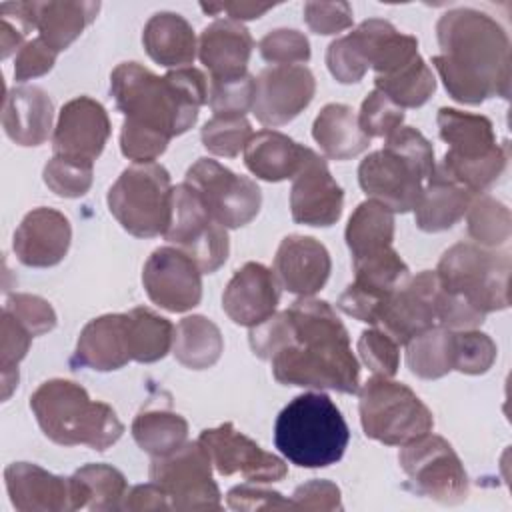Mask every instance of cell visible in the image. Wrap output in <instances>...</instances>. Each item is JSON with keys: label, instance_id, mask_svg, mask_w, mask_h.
Instances as JSON below:
<instances>
[{"label": "cell", "instance_id": "obj_41", "mask_svg": "<svg viewBox=\"0 0 512 512\" xmlns=\"http://www.w3.org/2000/svg\"><path fill=\"white\" fill-rule=\"evenodd\" d=\"M466 226L474 244L500 248L512 234V216L504 202L490 194H478L466 210Z\"/></svg>", "mask_w": 512, "mask_h": 512}, {"label": "cell", "instance_id": "obj_8", "mask_svg": "<svg viewBox=\"0 0 512 512\" xmlns=\"http://www.w3.org/2000/svg\"><path fill=\"white\" fill-rule=\"evenodd\" d=\"M434 272L444 292L462 298L484 316L510 306L512 262L506 250L458 242L442 254Z\"/></svg>", "mask_w": 512, "mask_h": 512}, {"label": "cell", "instance_id": "obj_13", "mask_svg": "<svg viewBox=\"0 0 512 512\" xmlns=\"http://www.w3.org/2000/svg\"><path fill=\"white\" fill-rule=\"evenodd\" d=\"M150 480L168 496L174 510H220V490L212 480V460L204 446L184 442L166 456L150 462Z\"/></svg>", "mask_w": 512, "mask_h": 512}, {"label": "cell", "instance_id": "obj_1", "mask_svg": "<svg viewBox=\"0 0 512 512\" xmlns=\"http://www.w3.org/2000/svg\"><path fill=\"white\" fill-rule=\"evenodd\" d=\"M250 348L272 362V374L284 386L344 394L360 388V364L348 330L326 300L300 296L250 328Z\"/></svg>", "mask_w": 512, "mask_h": 512}, {"label": "cell", "instance_id": "obj_24", "mask_svg": "<svg viewBox=\"0 0 512 512\" xmlns=\"http://www.w3.org/2000/svg\"><path fill=\"white\" fill-rule=\"evenodd\" d=\"M6 490L18 512L78 510L72 478L56 476L38 464L12 462L4 470Z\"/></svg>", "mask_w": 512, "mask_h": 512}, {"label": "cell", "instance_id": "obj_33", "mask_svg": "<svg viewBox=\"0 0 512 512\" xmlns=\"http://www.w3.org/2000/svg\"><path fill=\"white\" fill-rule=\"evenodd\" d=\"M312 136L330 160H350L370 146V138L358 124V114L348 104H326L312 124Z\"/></svg>", "mask_w": 512, "mask_h": 512}, {"label": "cell", "instance_id": "obj_52", "mask_svg": "<svg viewBox=\"0 0 512 512\" xmlns=\"http://www.w3.org/2000/svg\"><path fill=\"white\" fill-rule=\"evenodd\" d=\"M304 22L314 34H338L352 26V8L348 2H306Z\"/></svg>", "mask_w": 512, "mask_h": 512}, {"label": "cell", "instance_id": "obj_29", "mask_svg": "<svg viewBox=\"0 0 512 512\" xmlns=\"http://www.w3.org/2000/svg\"><path fill=\"white\" fill-rule=\"evenodd\" d=\"M38 36L58 54L66 50L88 24L94 22L100 2H24Z\"/></svg>", "mask_w": 512, "mask_h": 512}, {"label": "cell", "instance_id": "obj_2", "mask_svg": "<svg viewBox=\"0 0 512 512\" xmlns=\"http://www.w3.org/2000/svg\"><path fill=\"white\" fill-rule=\"evenodd\" d=\"M440 54L432 56L448 96L462 104L510 98V40L498 20L476 8H454L436 22Z\"/></svg>", "mask_w": 512, "mask_h": 512}, {"label": "cell", "instance_id": "obj_17", "mask_svg": "<svg viewBox=\"0 0 512 512\" xmlns=\"http://www.w3.org/2000/svg\"><path fill=\"white\" fill-rule=\"evenodd\" d=\"M142 284L148 298L168 312L192 310L202 298V270L174 246H160L148 256Z\"/></svg>", "mask_w": 512, "mask_h": 512}, {"label": "cell", "instance_id": "obj_39", "mask_svg": "<svg viewBox=\"0 0 512 512\" xmlns=\"http://www.w3.org/2000/svg\"><path fill=\"white\" fill-rule=\"evenodd\" d=\"M406 364L422 380H436L452 370V330L432 326L406 344Z\"/></svg>", "mask_w": 512, "mask_h": 512}, {"label": "cell", "instance_id": "obj_22", "mask_svg": "<svg viewBox=\"0 0 512 512\" xmlns=\"http://www.w3.org/2000/svg\"><path fill=\"white\" fill-rule=\"evenodd\" d=\"M72 240L70 220L54 208L30 210L12 238L16 258L30 268H50L64 260Z\"/></svg>", "mask_w": 512, "mask_h": 512}, {"label": "cell", "instance_id": "obj_31", "mask_svg": "<svg viewBox=\"0 0 512 512\" xmlns=\"http://www.w3.org/2000/svg\"><path fill=\"white\" fill-rule=\"evenodd\" d=\"M474 196L464 186L448 180L438 168L424 184V190L414 206V220L422 232H442L464 218Z\"/></svg>", "mask_w": 512, "mask_h": 512}, {"label": "cell", "instance_id": "obj_46", "mask_svg": "<svg viewBox=\"0 0 512 512\" xmlns=\"http://www.w3.org/2000/svg\"><path fill=\"white\" fill-rule=\"evenodd\" d=\"M254 88H256V78L248 72L238 78L210 80L208 106L214 112V116L218 114L244 116L248 110H252Z\"/></svg>", "mask_w": 512, "mask_h": 512}, {"label": "cell", "instance_id": "obj_4", "mask_svg": "<svg viewBox=\"0 0 512 512\" xmlns=\"http://www.w3.org/2000/svg\"><path fill=\"white\" fill-rule=\"evenodd\" d=\"M434 170L436 158L428 138L416 128L400 126L380 150L360 162L358 184L370 200L404 214L414 210Z\"/></svg>", "mask_w": 512, "mask_h": 512}, {"label": "cell", "instance_id": "obj_40", "mask_svg": "<svg viewBox=\"0 0 512 512\" xmlns=\"http://www.w3.org/2000/svg\"><path fill=\"white\" fill-rule=\"evenodd\" d=\"M374 84L376 90L386 94L402 110L422 106L436 90V78L422 56H416L390 74L374 76Z\"/></svg>", "mask_w": 512, "mask_h": 512}, {"label": "cell", "instance_id": "obj_11", "mask_svg": "<svg viewBox=\"0 0 512 512\" xmlns=\"http://www.w3.org/2000/svg\"><path fill=\"white\" fill-rule=\"evenodd\" d=\"M406 486L442 504H460L468 496V474L452 444L442 436L424 434L402 446L398 454Z\"/></svg>", "mask_w": 512, "mask_h": 512}, {"label": "cell", "instance_id": "obj_15", "mask_svg": "<svg viewBox=\"0 0 512 512\" xmlns=\"http://www.w3.org/2000/svg\"><path fill=\"white\" fill-rule=\"evenodd\" d=\"M352 266L354 282L346 286L336 306L344 314L374 326L382 304L408 282L410 270L392 246L356 258L352 260Z\"/></svg>", "mask_w": 512, "mask_h": 512}, {"label": "cell", "instance_id": "obj_5", "mask_svg": "<svg viewBox=\"0 0 512 512\" xmlns=\"http://www.w3.org/2000/svg\"><path fill=\"white\" fill-rule=\"evenodd\" d=\"M30 408L42 432L60 446L84 444L104 452L124 432L112 406L90 400L84 386L66 378L42 382L30 396Z\"/></svg>", "mask_w": 512, "mask_h": 512}, {"label": "cell", "instance_id": "obj_3", "mask_svg": "<svg viewBox=\"0 0 512 512\" xmlns=\"http://www.w3.org/2000/svg\"><path fill=\"white\" fill-rule=\"evenodd\" d=\"M110 92L124 122L172 140L196 124L208 102V80L192 66L156 76L138 62H122L112 70Z\"/></svg>", "mask_w": 512, "mask_h": 512}, {"label": "cell", "instance_id": "obj_14", "mask_svg": "<svg viewBox=\"0 0 512 512\" xmlns=\"http://www.w3.org/2000/svg\"><path fill=\"white\" fill-rule=\"evenodd\" d=\"M184 182L224 228H242L260 212L262 192L258 184L212 158H198L186 170Z\"/></svg>", "mask_w": 512, "mask_h": 512}, {"label": "cell", "instance_id": "obj_53", "mask_svg": "<svg viewBox=\"0 0 512 512\" xmlns=\"http://www.w3.org/2000/svg\"><path fill=\"white\" fill-rule=\"evenodd\" d=\"M168 138L154 134L150 130L138 128L130 122H122L120 150L128 160L134 162H154L168 148Z\"/></svg>", "mask_w": 512, "mask_h": 512}, {"label": "cell", "instance_id": "obj_10", "mask_svg": "<svg viewBox=\"0 0 512 512\" xmlns=\"http://www.w3.org/2000/svg\"><path fill=\"white\" fill-rule=\"evenodd\" d=\"M360 394V424L368 438L386 446H404L434 428L430 408L412 388L384 376L368 378Z\"/></svg>", "mask_w": 512, "mask_h": 512}, {"label": "cell", "instance_id": "obj_45", "mask_svg": "<svg viewBox=\"0 0 512 512\" xmlns=\"http://www.w3.org/2000/svg\"><path fill=\"white\" fill-rule=\"evenodd\" d=\"M200 138L210 154L234 158L240 154V150L246 148L248 140L252 138V126L246 116L218 114L202 126Z\"/></svg>", "mask_w": 512, "mask_h": 512}, {"label": "cell", "instance_id": "obj_23", "mask_svg": "<svg viewBox=\"0 0 512 512\" xmlns=\"http://www.w3.org/2000/svg\"><path fill=\"white\" fill-rule=\"evenodd\" d=\"M332 260L326 246L302 234L286 236L274 256L278 284L296 296H314L330 278Z\"/></svg>", "mask_w": 512, "mask_h": 512}, {"label": "cell", "instance_id": "obj_19", "mask_svg": "<svg viewBox=\"0 0 512 512\" xmlns=\"http://www.w3.org/2000/svg\"><path fill=\"white\" fill-rule=\"evenodd\" d=\"M344 190L332 178L326 160L312 148H304L298 172L290 188L292 220L306 226L326 228L340 220Z\"/></svg>", "mask_w": 512, "mask_h": 512}, {"label": "cell", "instance_id": "obj_57", "mask_svg": "<svg viewBox=\"0 0 512 512\" xmlns=\"http://www.w3.org/2000/svg\"><path fill=\"white\" fill-rule=\"evenodd\" d=\"M122 510H170L168 496L156 482L138 484L126 490Z\"/></svg>", "mask_w": 512, "mask_h": 512}, {"label": "cell", "instance_id": "obj_44", "mask_svg": "<svg viewBox=\"0 0 512 512\" xmlns=\"http://www.w3.org/2000/svg\"><path fill=\"white\" fill-rule=\"evenodd\" d=\"M498 348L494 340L472 328V330H452V370L462 374H484L492 368Z\"/></svg>", "mask_w": 512, "mask_h": 512}, {"label": "cell", "instance_id": "obj_32", "mask_svg": "<svg viewBox=\"0 0 512 512\" xmlns=\"http://www.w3.org/2000/svg\"><path fill=\"white\" fill-rule=\"evenodd\" d=\"M304 148L282 132L260 130L244 148V164L260 180L282 182L298 172Z\"/></svg>", "mask_w": 512, "mask_h": 512}, {"label": "cell", "instance_id": "obj_27", "mask_svg": "<svg viewBox=\"0 0 512 512\" xmlns=\"http://www.w3.org/2000/svg\"><path fill=\"white\" fill-rule=\"evenodd\" d=\"M54 104L38 86H16L6 90L2 104V126L18 146H40L50 138Z\"/></svg>", "mask_w": 512, "mask_h": 512}, {"label": "cell", "instance_id": "obj_36", "mask_svg": "<svg viewBox=\"0 0 512 512\" xmlns=\"http://www.w3.org/2000/svg\"><path fill=\"white\" fill-rule=\"evenodd\" d=\"M70 478L78 510H122L128 484L118 468L108 464H86Z\"/></svg>", "mask_w": 512, "mask_h": 512}, {"label": "cell", "instance_id": "obj_55", "mask_svg": "<svg viewBox=\"0 0 512 512\" xmlns=\"http://www.w3.org/2000/svg\"><path fill=\"white\" fill-rule=\"evenodd\" d=\"M226 502L232 510H296L292 498H284L276 490L240 484L226 494Z\"/></svg>", "mask_w": 512, "mask_h": 512}, {"label": "cell", "instance_id": "obj_16", "mask_svg": "<svg viewBox=\"0 0 512 512\" xmlns=\"http://www.w3.org/2000/svg\"><path fill=\"white\" fill-rule=\"evenodd\" d=\"M198 442L208 452L212 466L222 476L242 474L250 482H278L288 474L282 458L262 450L230 422L200 432Z\"/></svg>", "mask_w": 512, "mask_h": 512}, {"label": "cell", "instance_id": "obj_21", "mask_svg": "<svg viewBox=\"0 0 512 512\" xmlns=\"http://www.w3.org/2000/svg\"><path fill=\"white\" fill-rule=\"evenodd\" d=\"M110 136V118L106 108L90 98L78 96L68 100L52 132V150L60 156L94 162Z\"/></svg>", "mask_w": 512, "mask_h": 512}, {"label": "cell", "instance_id": "obj_37", "mask_svg": "<svg viewBox=\"0 0 512 512\" xmlns=\"http://www.w3.org/2000/svg\"><path fill=\"white\" fill-rule=\"evenodd\" d=\"M130 356L134 362L150 364L162 360L172 350L174 326L168 318L150 308L138 306L126 312Z\"/></svg>", "mask_w": 512, "mask_h": 512}, {"label": "cell", "instance_id": "obj_58", "mask_svg": "<svg viewBox=\"0 0 512 512\" xmlns=\"http://www.w3.org/2000/svg\"><path fill=\"white\" fill-rule=\"evenodd\" d=\"M276 4H260V2H220V4H200V8L206 14H220L226 12L230 20L242 22V20H254L272 10Z\"/></svg>", "mask_w": 512, "mask_h": 512}, {"label": "cell", "instance_id": "obj_47", "mask_svg": "<svg viewBox=\"0 0 512 512\" xmlns=\"http://www.w3.org/2000/svg\"><path fill=\"white\" fill-rule=\"evenodd\" d=\"M404 122V110L380 90H372L360 106L358 124L368 138H388Z\"/></svg>", "mask_w": 512, "mask_h": 512}, {"label": "cell", "instance_id": "obj_50", "mask_svg": "<svg viewBox=\"0 0 512 512\" xmlns=\"http://www.w3.org/2000/svg\"><path fill=\"white\" fill-rule=\"evenodd\" d=\"M4 310H8L32 336H42L54 330L56 312L48 300L34 294H12L4 302Z\"/></svg>", "mask_w": 512, "mask_h": 512}, {"label": "cell", "instance_id": "obj_49", "mask_svg": "<svg viewBox=\"0 0 512 512\" xmlns=\"http://www.w3.org/2000/svg\"><path fill=\"white\" fill-rule=\"evenodd\" d=\"M260 56L272 66H292L310 60L308 38L294 28H276L258 42Z\"/></svg>", "mask_w": 512, "mask_h": 512}, {"label": "cell", "instance_id": "obj_20", "mask_svg": "<svg viewBox=\"0 0 512 512\" xmlns=\"http://www.w3.org/2000/svg\"><path fill=\"white\" fill-rule=\"evenodd\" d=\"M438 292L440 284L434 270L410 276L404 286L386 298L374 326L392 336L398 346L406 344L416 334L434 326Z\"/></svg>", "mask_w": 512, "mask_h": 512}, {"label": "cell", "instance_id": "obj_25", "mask_svg": "<svg viewBox=\"0 0 512 512\" xmlns=\"http://www.w3.org/2000/svg\"><path fill=\"white\" fill-rule=\"evenodd\" d=\"M280 300L274 272L260 262H246L234 272L222 294V308L240 326L254 328L270 318Z\"/></svg>", "mask_w": 512, "mask_h": 512}, {"label": "cell", "instance_id": "obj_26", "mask_svg": "<svg viewBox=\"0 0 512 512\" xmlns=\"http://www.w3.org/2000/svg\"><path fill=\"white\" fill-rule=\"evenodd\" d=\"M254 40L236 20H214L198 38V58L208 68L210 80L238 78L248 72Z\"/></svg>", "mask_w": 512, "mask_h": 512}, {"label": "cell", "instance_id": "obj_6", "mask_svg": "<svg viewBox=\"0 0 512 512\" xmlns=\"http://www.w3.org/2000/svg\"><path fill=\"white\" fill-rule=\"evenodd\" d=\"M348 424L324 392H304L290 400L276 418L274 444L300 468L336 464L348 446Z\"/></svg>", "mask_w": 512, "mask_h": 512}, {"label": "cell", "instance_id": "obj_48", "mask_svg": "<svg viewBox=\"0 0 512 512\" xmlns=\"http://www.w3.org/2000/svg\"><path fill=\"white\" fill-rule=\"evenodd\" d=\"M358 354L374 376L392 378L400 364V346L380 328L364 330L358 338Z\"/></svg>", "mask_w": 512, "mask_h": 512}, {"label": "cell", "instance_id": "obj_7", "mask_svg": "<svg viewBox=\"0 0 512 512\" xmlns=\"http://www.w3.org/2000/svg\"><path fill=\"white\" fill-rule=\"evenodd\" d=\"M438 134L448 150L436 168L472 194H484L500 180L508 164V148L496 142L492 122L482 114L440 108Z\"/></svg>", "mask_w": 512, "mask_h": 512}, {"label": "cell", "instance_id": "obj_34", "mask_svg": "<svg viewBox=\"0 0 512 512\" xmlns=\"http://www.w3.org/2000/svg\"><path fill=\"white\" fill-rule=\"evenodd\" d=\"M222 352V332L210 318L202 314H192L176 324L172 354L182 366L190 370L210 368L220 360Z\"/></svg>", "mask_w": 512, "mask_h": 512}, {"label": "cell", "instance_id": "obj_35", "mask_svg": "<svg viewBox=\"0 0 512 512\" xmlns=\"http://www.w3.org/2000/svg\"><path fill=\"white\" fill-rule=\"evenodd\" d=\"M344 238L352 260L392 246L394 212L376 200L360 202L346 224Z\"/></svg>", "mask_w": 512, "mask_h": 512}, {"label": "cell", "instance_id": "obj_42", "mask_svg": "<svg viewBox=\"0 0 512 512\" xmlns=\"http://www.w3.org/2000/svg\"><path fill=\"white\" fill-rule=\"evenodd\" d=\"M32 334L2 308L0 316V370H2V400H8L18 386V364L28 354Z\"/></svg>", "mask_w": 512, "mask_h": 512}, {"label": "cell", "instance_id": "obj_12", "mask_svg": "<svg viewBox=\"0 0 512 512\" xmlns=\"http://www.w3.org/2000/svg\"><path fill=\"white\" fill-rule=\"evenodd\" d=\"M226 230L186 182L174 186L172 216L164 238L192 258L202 274H212L226 262L230 252Z\"/></svg>", "mask_w": 512, "mask_h": 512}, {"label": "cell", "instance_id": "obj_56", "mask_svg": "<svg viewBox=\"0 0 512 512\" xmlns=\"http://www.w3.org/2000/svg\"><path fill=\"white\" fill-rule=\"evenodd\" d=\"M292 502L296 510H342L340 488L330 480H310L300 484Z\"/></svg>", "mask_w": 512, "mask_h": 512}, {"label": "cell", "instance_id": "obj_28", "mask_svg": "<svg viewBox=\"0 0 512 512\" xmlns=\"http://www.w3.org/2000/svg\"><path fill=\"white\" fill-rule=\"evenodd\" d=\"M130 360L126 312L98 316L82 328L74 350V362L98 372H110L126 366Z\"/></svg>", "mask_w": 512, "mask_h": 512}, {"label": "cell", "instance_id": "obj_9", "mask_svg": "<svg viewBox=\"0 0 512 512\" xmlns=\"http://www.w3.org/2000/svg\"><path fill=\"white\" fill-rule=\"evenodd\" d=\"M172 182L158 162H134L110 186V214L132 236H164L172 216Z\"/></svg>", "mask_w": 512, "mask_h": 512}, {"label": "cell", "instance_id": "obj_30", "mask_svg": "<svg viewBox=\"0 0 512 512\" xmlns=\"http://www.w3.org/2000/svg\"><path fill=\"white\" fill-rule=\"evenodd\" d=\"M146 54L160 66L184 68L198 54V44L190 22L176 12H156L142 30Z\"/></svg>", "mask_w": 512, "mask_h": 512}, {"label": "cell", "instance_id": "obj_38", "mask_svg": "<svg viewBox=\"0 0 512 512\" xmlns=\"http://www.w3.org/2000/svg\"><path fill=\"white\" fill-rule=\"evenodd\" d=\"M136 444L154 456H166L188 442V422L172 410H146L132 422Z\"/></svg>", "mask_w": 512, "mask_h": 512}, {"label": "cell", "instance_id": "obj_18", "mask_svg": "<svg viewBox=\"0 0 512 512\" xmlns=\"http://www.w3.org/2000/svg\"><path fill=\"white\" fill-rule=\"evenodd\" d=\"M316 80L302 64L268 66L256 76L252 114L264 126L276 128L294 120L314 98Z\"/></svg>", "mask_w": 512, "mask_h": 512}, {"label": "cell", "instance_id": "obj_54", "mask_svg": "<svg viewBox=\"0 0 512 512\" xmlns=\"http://www.w3.org/2000/svg\"><path fill=\"white\" fill-rule=\"evenodd\" d=\"M56 56L58 54L40 36L26 40L14 58V80L24 82L50 72Z\"/></svg>", "mask_w": 512, "mask_h": 512}, {"label": "cell", "instance_id": "obj_51", "mask_svg": "<svg viewBox=\"0 0 512 512\" xmlns=\"http://www.w3.org/2000/svg\"><path fill=\"white\" fill-rule=\"evenodd\" d=\"M326 66L340 84H356L368 72L364 56L348 34L330 42L326 50Z\"/></svg>", "mask_w": 512, "mask_h": 512}, {"label": "cell", "instance_id": "obj_43", "mask_svg": "<svg viewBox=\"0 0 512 512\" xmlns=\"http://www.w3.org/2000/svg\"><path fill=\"white\" fill-rule=\"evenodd\" d=\"M44 184L62 198L84 196L94 178V162L54 154L44 166Z\"/></svg>", "mask_w": 512, "mask_h": 512}]
</instances>
